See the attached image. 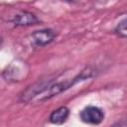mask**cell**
<instances>
[{"label": "cell", "mask_w": 127, "mask_h": 127, "mask_svg": "<svg viewBox=\"0 0 127 127\" xmlns=\"http://www.w3.org/2000/svg\"><path fill=\"white\" fill-rule=\"evenodd\" d=\"M67 1H75V0H67Z\"/></svg>", "instance_id": "9"}, {"label": "cell", "mask_w": 127, "mask_h": 127, "mask_svg": "<svg viewBox=\"0 0 127 127\" xmlns=\"http://www.w3.org/2000/svg\"><path fill=\"white\" fill-rule=\"evenodd\" d=\"M80 120L87 124L96 125L103 121L104 112L97 106H86L79 113Z\"/></svg>", "instance_id": "4"}, {"label": "cell", "mask_w": 127, "mask_h": 127, "mask_svg": "<svg viewBox=\"0 0 127 127\" xmlns=\"http://www.w3.org/2000/svg\"><path fill=\"white\" fill-rule=\"evenodd\" d=\"M8 21L13 23L15 26H32L40 22L35 14L28 11H17L8 18Z\"/></svg>", "instance_id": "6"}, {"label": "cell", "mask_w": 127, "mask_h": 127, "mask_svg": "<svg viewBox=\"0 0 127 127\" xmlns=\"http://www.w3.org/2000/svg\"><path fill=\"white\" fill-rule=\"evenodd\" d=\"M56 79H54V78L48 77L47 79H42V80H39V81L29 85L22 92V94L20 96V99L23 102H28V101L32 100L33 98H35L37 96H40L42 93H44L50 87V85Z\"/></svg>", "instance_id": "3"}, {"label": "cell", "mask_w": 127, "mask_h": 127, "mask_svg": "<svg viewBox=\"0 0 127 127\" xmlns=\"http://www.w3.org/2000/svg\"><path fill=\"white\" fill-rule=\"evenodd\" d=\"M93 75V70L90 67H85L84 69H82L79 73H77L76 75H74L71 78L68 79H64V80H55L50 87L39 96V100L43 101V100H47L49 98L54 97L55 95L60 94L61 92L70 88L71 86H73L74 84L78 83L79 81L85 80L87 78H90Z\"/></svg>", "instance_id": "1"}, {"label": "cell", "mask_w": 127, "mask_h": 127, "mask_svg": "<svg viewBox=\"0 0 127 127\" xmlns=\"http://www.w3.org/2000/svg\"><path fill=\"white\" fill-rule=\"evenodd\" d=\"M69 114V109L66 106H61L57 109H55L51 114H50V122L54 124H62L64 123Z\"/></svg>", "instance_id": "7"}, {"label": "cell", "mask_w": 127, "mask_h": 127, "mask_svg": "<svg viewBox=\"0 0 127 127\" xmlns=\"http://www.w3.org/2000/svg\"><path fill=\"white\" fill-rule=\"evenodd\" d=\"M55 37L56 34L52 29H42L32 33V35L30 36V41L32 46L36 48H41L53 42Z\"/></svg>", "instance_id": "5"}, {"label": "cell", "mask_w": 127, "mask_h": 127, "mask_svg": "<svg viewBox=\"0 0 127 127\" xmlns=\"http://www.w3.org/2000/svg\"><path fill=\"white\" fill-rule=\"evenodd\" d=\"M114 30L121 36L127 37V13L124 14V16L120 15V20L116 23Z\"/></svg>", "instance_id": "8"}, {"label": "cell", "mask_w": 127, "mask_h": 127, "mask_svg": "<svg viewBox=\"0 0 127 127\" xmlns=\"http://www.w3.org/2000/svg\"><path fill=\"white\" fill-rule=\"evenodd\" d=\"M29 72V67L27 64L23 61H15L11 63L3 71L2 76L7 81H20L23 77H26V75Z\"/></svg>", "instance_id": "2"}]
</instances>
